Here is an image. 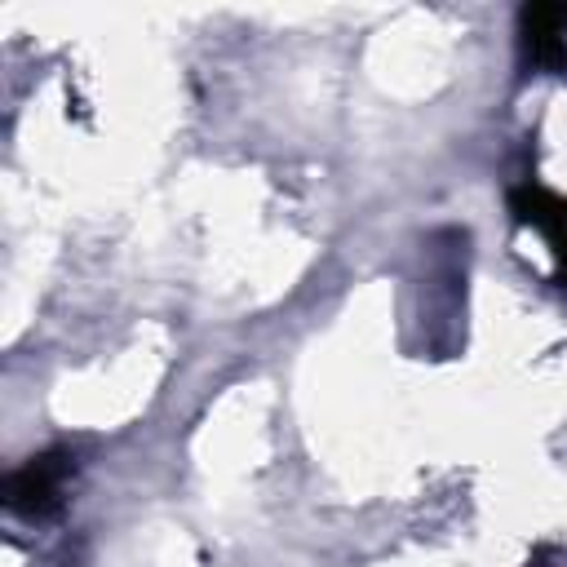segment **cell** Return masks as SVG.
<instances>
[{
    "instance_id": "obj_1",
    "label": "cell",
    "mask_w": 567,
    "mask_h": 567,
    "mask_svg": "<svg viewBox=\"0 0 567 567\" xmlns=\"http://www.w3.org/2000/svg\"><path fill=\"white\" fill-rule=\"evenodd\" d=\"M75 474V456L62 452V447H49L31 461H22L9 478H4V505L18 514V518H49L62 509V492H66V478Z\"/></svg>"
},
{
    "instance_id": "obj_2",
    "label": "cell",
    "mask_w": 567,
    "mask_h": 567,
    "mask_svg": "<svg viewBox=\"0 0 567 567\" xmlns=\"http://www.w3.org/2000/svg\"><path fill=\"white\" fill-rule=\"evenodd\" d=\"M523 62L540 75H567V4H527L518 13Z\"/></svg>"
},
{
    "instance_id": "obj_3",
    "label": "cell",
    "mask_w": 567,
    "mask_h": 567,
    "mask_svg": "<svg viewBox=\"0 0 567 567\" xmlns=\"http://www.w3.org/2000/svg\"><path fill=\"white\" fill-rule=\"evenodd\" d=\"M509 208H514V217L523 226H532V230H540L549 239L554 261H558V284L567 288V199L545 190V186H536V182H518L509 190Z\"/></svg>"
},
{
    "instance_id": "obj_4",
    "label": "cell",
    "mask_w": 567,
    "mask_h": 567,
    "mask_svg": "<svg viewBox=\"0 0 567 567\" xmlns=\"http://www.w3.org/2000/svg\"><path fill=\"white\" fill-rule=\"evenodd\" d=\"M527 567H545V563H540V558H532V563H527Z\"/></svg>"
}]
</instances>
